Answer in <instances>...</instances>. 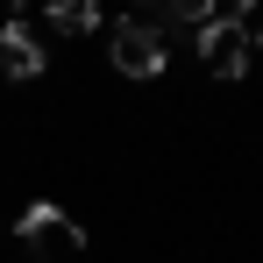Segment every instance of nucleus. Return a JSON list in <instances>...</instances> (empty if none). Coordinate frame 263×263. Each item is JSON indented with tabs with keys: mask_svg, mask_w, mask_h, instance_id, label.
<instances>
[{
	"mask_svg": "<svg viewBox=\"0 0 263 263\" xmlns=\"http://www.w3.org/2000/svg\"><path fill=\"white\" fill-rule=\"evenodd\" d=\"M50 29H57V36H86V29H100V0H64V7H50Z\"/></svg>",
	"mask_w": 263,
	"mask_h": 263,
	"instance_id": "5",
	"label": "nucleus"
},
{
	"mask_svg": "<svg viewBox=\"0 0 263 263\" xmlns=\"http://www.w3.org/2000/svg\"><path fill=\"white\" fill-rule=\"evenodd\" d=\"M107 57H114V71L121 79H157L164 71V29L149 22V14H128V22H114L107 29Z\"/></svg>",
	"mask_w": 263,
	"mask_h": 263,
	"instance_id": "2",
	"label": "nucleus"
},
{
	"mask_svg": "<svg viewBox=\"0 0 263 263\" xmlns=\"http://www.w3.org/2000/svg\"><path fill=\"white\" fill-rule=\"evenodd\" d=\"M249 57H256V50H249L242 14H214V22L199 29V64H206V79H228V86H235V79L249 71Z\"/></svg>",
	"mask_w": 263,
	"mask_h": 263,
	"instance_id": "3",
	"label": "nucleus"
},
{
	"mask_svg": "<svg viewBox=\"0 0 263 263\" xmlns=\"http://www.w3.org/2000/svg\"><path fill=\"white\" fill-rule=\"evenodd\" d=\"M43 43L29 36V22H7L0 29V79H43Z\"/></svg>",
	"mask_w": 263,
	"mask_h": 263,
	"instance_id": "4",
	"label": "nucleus"
},
{
	"mask_svg": "<svg viewBox=\"0 0 263 263\" xmlns=\"http://www.w3.org/2000/svg\"><path fill=\"white\" fill-rule=\"evenodd\" d=\"M22 242H29V263H86V235L71 228L64 206H50V199H29Z\"/></svg>",
	"mask_w": 263,
	"mask_h": 263,
	"instance_id": "1",
	"label": "nucleus"
}]
</instances>
